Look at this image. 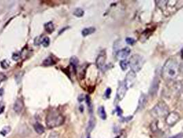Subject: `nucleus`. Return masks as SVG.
I'll return each mask as SVG.
<instances>
[{
	"label": "nucleus",
	"instance_id": "nucleus-4",
	"mask_svg": "<svg viewBox=\"0 0 183 138\" xmlns=\"http://www.w3.org/2000/svg\"><path fill=\"white\" fill-rule=\"evenodd\" d=\"M129 62V66L130 67L132 71L134 72H138L140 71V69L142 68L144 60L142 56H140V55L135 54L133 55L132 57H130Z\"/></svg>",
	"mask_w": 183,
	"mask_h": 138
},
{
	"label": "nucleus",
	"instance_id": "nucleus-23",
	"mask_svg": "<svg viewBox=\"0 0 183 138\" xmlns=\"http://www.w3.org/2000/svg\"><path fill=\"white\" fill-rule=\"evenodd\" d=\"M176 90L180 92H183V81H178L175 84Z\"/></svg>",
	"mask_w": 183,
	"mask_h": 138
},
{
	"label": "nucleus",
	"instance_id": "nucleus-35",
	"mask_svg": "<svg viewBox=\"0 0 183 138\" xmlns=\"http://www.w3.org/2000/svg\"><path fill=\"white\" fill-rule=\"evenodd\" d=\"M4 106H0V114H1L3 111H4Z\"/></svg>",
	"mask_w": 183,
	"mask_h": 138
},
{
	"label": "nucleus",
	"instance_id": "nucleus-27",
	"mask_svg": "<svg viewBox=\"0 0 183 138\" xmlns=\"http://www.w3.org/2000/svg\"><path fill=\"white\" fill-rule=\"evenodd\" d=\"M86 101H87V106L89 107V110L91 111V110L92 109V103H91V100L89 96H86Z\"/></svg>",
	"mask_w": 183,
	"mask_h": 138
},
{
	"label": "nucleus",
	"instance_id": "nucleus-28",
	"mask_svg": "<svg viewBox=\"0 0 183 138\" xmlns=\"http://www.w3.org/2000/svg\"><path fill=\"white\" fill-rule=\"evenodd\" d=\"M48 138H59V134L54 131V132H52L50 133V136H49Z\"/></svg>",
	"mask_w": 183,
	"mask_h": 138
},
{
	"label": "nucleus",
	"instance_id": "nucleus-11",
	"mask_svg": "<svg viewBox=\"0 0 183 138\" xmlns=\"http://www.w3.org/2000/svg\"><path fill=\"white\" fill-rule=\"evenodd\" d=\"M95 126H96V120L93 116H92L90 118L89 121H88L87 127V132L88 133H90L92 131H93Z\"/></svg>",
	"mask_w": 183,
	"mask_h": 138
},
{
	"label": "nucleus",
	"instance_id": "nucleus-33",
	"mask_svg": "<svg viewBox=\"0 0 183 138\" xmlns=\"http://www.w3.org/2000/svg\"><path fill=\"white\" fill-rule=\"evenodd\" d=\"M179 72H181V73L183 74V63L179 66Z\"/></svg>",
	"mask_w": 183,
	"mask_h": 138
},
{
	"label": "nucleus",
	"instance_id": "nucleus-21",
	"mask_svg": "<svg viewBox=\"0 0 183 138\" xmlns=\"http://www.w3.org/2000/svg\"><path fill=\"white\" fill-rule=\"evenodd\" d=\"M129 66V62L127 61L126 60H121L120 62V67L122 68V70L125 71L126 69H127V67Z\"/></svg>",
	"mask_w": 183,
	"mask_h": 138
},
{
	"label": "nucleus",
	"instance_id": "nucleus-29",
	"mask_svg": "<svg viewBox=\"0 0 183 138\" xmlns=\"http://www.w3.org/2000/svg\"><path fill=\"white\" fill-rule=\"evenodd\" d=\"M12 59L15 61H17L18 60H19V59H20V53H19V52H15V53H14L12 55Z\"/></svg>",
	"mask_w": 183,
	"mask_h": 138
},
{
	"label": "nucleus",
	"instance_id": "nucleus-3",
	"mask_svg": "<svg viewBox=\"0 0 183 138\" xmlns=\"http://www.w3.org/2000/svg\"><path fill=\"white\" fill-rule=\"evenodd\" d=\"M169 114V108L164 101H159L151 111V115L155 118L163 117Z\"/></svg>",
	"mask_w": 183,
	"mask_h": 138
},
{
	"label": "nucleus",
	"instance_id": "nucleus-2",
	"mask_svg": "<svg viewBox=\"0 0 183 138\" xmlns=\"http://www.w3.org/2000/svg\"><path fill=\"white\" fill-rule=\"evenodd\" d=\"M65 121V118L61 114L56 111L48 113L46 117V124L49 129H53L63 124Z\"/></svg>",
	"mask_w": 183,
	"mask_h": 138
},
{
	"label": "nucleus",
	"instance_id": "nucleus-6",
	"mask_svg": "<svg viewBox=\"0 0 183 138\" xmlns=\"http://www.w3.org/2000/svg\"><path fill=\"white\" fill-rule=\"evenodd\" d=\"M136 79V75L135 72H134L133 71L131 70L130 71L128 72V73H127V74L126 75V77L125 78V81H124V83L125 84L127 88L132 87L133 85L134 84Z\"/></svg>",
	"mask_w": 183,
	"mask_h": 138
},
{
	"label": "nucleus",
	"instance_id": "nucleus-18",
	"mask_svg": "<svg viewBox=\"0 0 183 138\" xmlns=\"http://www.w3.org/2000/svg\"><path fill=\"white\" fill-rule=\"evenodd\" d=\"M70 64L73 68H74V71H76V68L77 67V66L78 64V58L76 56H73L70 60Z\"/></svg>",
	"mask_w": 183,
	"mask_h": 138
},
{
	"label": "nucleus",
	"instance_id": "nucleus-24",
	"mask_svg": "<svg viewBox=\"0 0 183 138\" xmlns=\"http://www.w3.org/2000/svg\"><path fill=\"white\" fill-rule=\"evenodd\" d=\"M10 130H11V128L9 126H5L4 128H3V129L1 131H0V133H1L3 136H5L9 133Z\"/></svg>",
	"mask_w": 183,
	"mask_h": 138
},
{
	"label": "nucleus",
	"instance_id": "nucleus-5",
	"mask_svg": "<svg viewBox=\"0 0 183 138\" xmlns=\"http://www.w3.org/2000/svg\"><path fill=\"white\" fill-rule=\"evenodd\" d=\"M180 120V116L178 113L176 112H171L169 113V114L167 116L165 121L167 125L171 126H174Z\"/></svg>",
	"mask_w": 183,
	"mask_h": 138
},
{
	"label": "nucleus",
	"instance_id": "nucleus-20",
	"mask_svg": "<svg viewBox=\"0 0 183 138\" xmlns=\"http://www.w3.org/2000/svg\"><path fill=\"white\" fill-rule=\"evenodd\" d=\"M54 64V62L53 60V59L51 57H47L43 62V65L45 66V67H48V66L53 65Z\"/></svg>",
	"mask_w": 183,
	"mask_h": 138
},
{
	"label": "nucleus",
	"instance_id": "nucleus-32",
	"mask_svg": "<svg viewBox=\"0 0 183 138\" xmlns=\"http://www.w3.org/2000/svg\"><path fill=\"white\" fill-rule=\"evenodd\" d=\"M183 137V133H179L178 135H176L174 137H171V138H182Z\"/></svg>",
	"mask_w": 183,
	"mask_h": 138
},
{
	"label": "nucleus",
	"instance_id": "nucleus-12",
	"mask_svg": "<svg viewBox=\"0 0 183 138\" xmlns=\"http://www.w3.org/2000/svg\"><path fill=\"white\" fill-rule=\"evenodd\" d=\"M147 102V97L145 94H142L140 95L138 100V109L141 110L145 106Z\"/></svg>",
	"mask_w": 183,
	"mask_h": 138
},
{
	"label": "nucleus",
	"instance_id": "nucleus-34",
	"mask_svg": "<svg viewBox=\"0 0 183 138\" xmlns=\"http://www.w3.org/2000/svg\"><path fill=\"white\" fill-rule=\"evenodd\" d=\"M21 73H19V74H17V75H16V80H17V81H20L21 80V78L22 77H21Z\"/></svg>",
	"mask_w": 183,
	"mask_h": 138
},
{
	"label": "nucleus",
	"instance_id": "nucleus-17",
	"mask_svg": "<svg viewBox=\"0 0 183 138\" xmlns=\"http://www.w3.org/2000/svg\"><path fill=\"white\" fill-rule=\"evenodd\" d=\"M34 129L35 130L36 132H37L38 134H42L44 133V126L41 124L40 123H36L34 125Z\"/></svg>",
	"mask_w": 183,
	"mask_h": 138
},
{
	"label": "nucleus",
	"instance_id": "nucleus-26",
	"mask_svg": "<svg viewBox=\"0 0 183 138\" xmlns=\"http://www.w3.org/2000/svg\"><path fill=\"white\" fill-rule=\"evenodd\" d=\"M125 42H126V43L127 44L131 45V46H132V45H134V44L136 43L135 39L132 38V37H127L125 39Z\"/></svg>",
	"mask_w": 183,
	"mask_h": 138
},
{
	"label": "nucleus",
	"instance_id": "nucleus-22",
	"mask_svg": "<svg viewBox=\"0 0 183 138\" xmlns=\"http://www.w3.org/2000/svg\"><path fill=\"white\" fill-rule=\"evenodd\" d=\"M41 44L44 46V47H48L50 45V39L48 37H45L41 39Z\"/></svg>",
	"mask_w": 183,
	"mask_h": 138
},
{
	"label": "nucleus",
	"instance_id": "nucleus-15",
	"mask_svg": "<svg viewBox=\"0 0 183 138\" xmlns=\"http://www.w3.org/2000/svg\"><path fill=\"white\" fill-rule=\"evenodd\" d=\"M44 28H45V30L46 31V32H49V33H51V32H53L54 30V26L53 23H52V22H49L46 23V24H45Z\"/></svg>",
	"mask_w": 183,
	"mask_h": 138
},
{
	"label": "nucleus",
	"instance_id": "nucleus-38",
	"mask_svg": "<svg viewBox=\"0 0 183 138\" xmlns=\"http://www.w3.org/2000/svg\"><path fill=\"white\" fill-rule=\"evenodd\" d=\"M169 138H171V137H169Z\"/></svg>",
	"mask_w": 183,
	"mask_h": 138
},
{
	"label": "nucleus",
	"instance_id": "nucleus-37",
	"mask_svg": "<svg viewBox=\"0 0 183 138\" xmlns=\"http://www.w3.org/2000/svg\"><path fill=\"white\" fill-rule=\"evenodd\" d=\"M87 138H91V137H90V136H87Z\"/></svg>",
	"mask_w": 183,
	"mask_h": 138
},
{
	"label": "nucleus",
	"instance_id": "nucleus-8",
	"mask_svg": "<svg viewBox=\"0 0 183 138\" xmlns=\"http://www.w3.org/2000/svg\"><path fill=\"white\" fill-rule=\"evenodd\" d=\"M127 89H128V88H127V87L126 86V85L125 83H124V81L122 82V83L119 85V88H118L117 92H116L117 97L119 100L123 99V97H125V95L127 93Z\"/></svg>",
	"mask_w": 183,
	"mask_h": 138
},
{
	"label": "nucleus",
	"instance_id": "nucleus-36",
	"mask_svg": "<svg viewBox=\"0 0 183 138\" xmlns=\"http://www.w3.org/2000/svg\"><path fill=\"white\" fill-rule=\"evenodd\" d=\"M3 93H4V89H3V88H1V89H0V96H2Z\"/></svg>",
	"mask_w": 183,
	"mask_h": 138
},
{
	"label": "nucleus",
	"instance_id": "nucleus-16",
	"mask_svg": "<svg viewBox=\"0 0 183 138\" xmlns=\"http://www.w3.org/2000/svg\"><path fill=\"white\" fill-rule=\"evenodd\" d=\"M98 113H99V117L103 120H106L107 119V114L103 106H100L99 108V109H98Z\"/></svg>",
	"mask_w": 183,
	"mask_h": 138
},
{
	"label": "nucleus",
	"instance_id": "nucleus-25",
	"mask_svg": "<svg viewBox=\"0 0 183 138\" xmlns=\"http://www.w3.org/2000/svg\"><path fill=\"white\" fill-rule=\"evenodd\" d=\"M9 66H10V62L7 60H4L1 62V67L2 68L4 69L8 68L9 67Z\"/></svg>",
	"mask_w": 183,
	"mask_h": 138
},
{
	"label": "nucleus",
	"instance_id": "nucleus-10",
	"mask_svg": "<svg viewBox=\"0 0 183 138\" xmlns=\"http://www.w3.org/2000/svg\"><path fill=\"white\" fill-rule=\"evenodd\" d=\"M106 55L105 54H100L99 56H98L96 60V67L99 69H102L105 66V63H106Z\"/></svg>",
	"mask_w": 183,
	"mask_h": 138
},
{
	"label": "nucleus",
	"instance_id": "nucleus-1",
	"mask_svg": "<svg viewBox=\"0 0 183 138\" xmlns=\"http://www.w3.org/2000/svg\"><path fill=\"white\" fill-rule=\"evenodd\" d=\"M179 73L178 62L173 58L166 61L162 68V76L167 80H174L177 77Z\"/></svg>",
	"mask_w": 183,
	"mask_h": 138
},
{
	"label": "nucleus",
	"instance_id": "nucleus-31",
	"mask_svg": "<svg viewBox=\"0 0 183 138\" xmlns=\"http://www.w3.org/2000/svg\"><path fill=\"white\" fill-rule=\"evenodd\" d=\"M116 112L118 113V116H120L123 113V111L120 109V108L119 106L116 107Z\"/></svg>",
	"mask_w": 183,
	"mask_h": 138
},
{
	"label": "nucleus",
	"instance_id": "nucleus-7",
	"mask_svg": "<svg viewBox=\"0 0 183 138\" xmlns=\"http://www.w3.org/2000/svg\"><path fill=\"white\" fill-rule=\"evenodd\" d=\"M130 48L129 47H125L120 49L116 52V57L120 60H125L130 54Z\"/></svg>",
	"mask_w": 183,
	"mask_h": 138
},
{
	"label": "nucleus",
	"instance_id": "nucleus-9",
	"mask_svg": "<svg viewBox=\"0 0 183 138\" xmlns=\"http://www.w3.org/2000/svg\"><path fill=\"white\" fill-rule=\"evenodd\" d=\"M23 108H24V101L20 98H18L15 101L14 106H13V109H14L15 113H20Z\"/></svg>",
	"mask_w": 183,
	"mask_h": 138
},
{
	"label": "nucleus",
	"instance_id": "nucleus-30",
	"mask_svg": "<svg viewBox=\"0 0 183 138\" xmlns=\"http://www.w3.org/2000/svg\"><path fill=\"white\" fill-rule=\"evenodd\" d=\"M111 93H112V90H111V88H107L106 91V93H105V96H106V98H109Z\"/></svg>",
	"mask_w": 183,
	"mask_h": 138
},
{
	"label": "nucleus",
	"instance_id": "nucleus-13",
	"mask_svg": "<svg viewBox=\"0 0 183 138\" xmlns=\"http://www.w3.org/2000/svg\"><path fill=\"white\" fill-rule=\"evenodd\" d=\"M158 85H159L158 80L156 78V80H154V81H153L152 86H151V88H150L149 93H151L152 95L156 94L157 91H158Z\"/></svg>",
	"mask_w": 183,
	"mask_h": 138
},
{
	"label": "nucleus",
	"instance_id": "nucleus-14",
	"mask_svg": "<svg viewBox=\"0 0 183 138\" xmlns=\"http://www.w3.org/2000/svg\"><path fill=\"white\" fill-rule=\"evenodd\" d=\"M96 31V28L94 27H89V28H86L83 29L82 32H81V34L83 36V37H86V36L91 35L94 33Z\"/></svg>",
	"mask_w": 183,
	"mask_h": 138
},
{
	"label": "nucleus",
	"instance_id": "nucleus-19",
	"mask_svg": "<svg viewBox=\"0 0 183 138\" xmlns=\"http://www.w3.org/2000/svg\"><path fill=\"white\" fill-rule=\"evenodd\" d=\"M84 11L81 8H77L74 10L73 14L74 16H76L77 17H81L84 15Z\"/></svg>",
	"mask_w": 183,
	"mask_h": 138
}]
</instances>
